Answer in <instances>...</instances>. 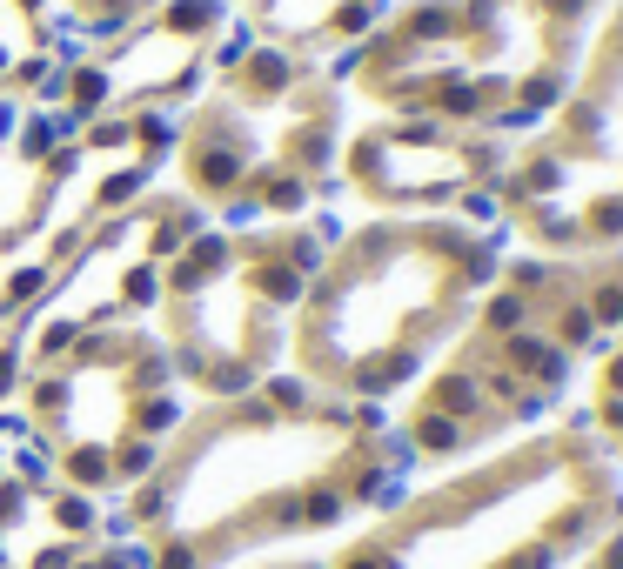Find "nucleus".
Returning <instances> with one entry per match:
<instances>
[{
	"mask_svg": "<svg viewBox=\"0 0 623 569\" xmlns=\"http://www.w3.org/2000/svg\"><path fill=\"white\" fill-rule=\"evenodd\" d=\"M623 335L617 255H523L503 262L463 335L429 362V382L396 436L416 462H469L523 436L557 409L570 382Z\"/></svg>",
	"mask_w": 623,
	"mask_h": 569,
	"instance_id": "obj_1",
	"label": "nucleus"
},
{
	"mask_svg": "<svg viewBox=\"0 0 623 569\" xmlns=\"http://www.w3.org/2000/svg\"><path fill=\"white\" fill-rule=\"evenodd\" d=\"M496 268H503L496 235L456 215L369 221L335 241L329 268L302 295L295 362L315 389L382 402L409 389L463 335Z\"/></svg>",
	"mask_w": 623,
	"mask_h": 569,
	"instance_id": "obj_2",
	"label": "nucleus"
},
{
	"mask_svg": "<svg viewBox=\"0 0 623 569\" xmlns=\"http://www.w3.org/2000/svg\"><path fill=\"white\" fill-rule=\"evenodd\" d=\"M610 523H623V476L583 422H563L409 489L329 569H570Z\"/></svg>",
	"mask_w": 623,
	"mask_h": 569,
	"instance_id": "obj_3",
	"label": "nucleus"
},
{
	"mask_svg": "<svg viewBox=\"0 0 623 569\" xmlns=\"http://www.w3.org/2000/svg\"><path fill=\"white\" fill-rule=\"evenodd\" d=\"M496 215L536 255H617L623 248V0L590 27L570 88L496 181Z\"/></svg>",
	"mask_w": 623,
	"mask_h": 569,
	"instance_id": "obj_4",
	"label": "nucleus"
},
{
	"mask_svg": "<svg viewBox=\"0 0 623 569\" xmlns=\"http://www.w3.org/2000/svg\"><path fill=\"white\" fill-rule=\"evenodd\" d=\"M510 168V141L476 128H443L423 114H389L356 134L349 188L402 215H496V181Z\"/></svg>",
	"mask_w": 623,
	"mask_h": 569,
	"instance_id": "obj_5",
	"label": "nucleus"
},
{
	"mask_svg": "<svg viewBox=\"0 0 623 569\" xmlns=\"http://www.w3.org/2000/svg\"><path fill=\"white\" fill-rule=\"evenodd\" d=\"M583 429L597 436V449L623 476V335L590 362V416H583Z\"/></svg>",
	"mask_w": 623,
	"mask_h": 569,
	"instance_id": "obj_6",
	"label": "nucleus"
},
{
	"mask_svg": "<svg viewBox=\"0 0 623 569\" xmlns=\"http://www.w3.org/2000/svg\"><path fill=\"white\" fill-rule=\"evenodd\" d=\"M181 168H188V188L208 195V201H228L235 188H248V175H255L248 148H235V141H208V134H188V141H181Z\"/></svg>",
	"mask_w": 623,
	"mask_h": 569,
	"instance_id": "obj_7",
	"label": "nucleus"
},
{
	"mask_svg": "<svg viewBox=\"0 0 623 569\" xmlns=\"http://www.w3.org/2000/svg\"><path fill=\"white\" fill-rule=\"evenodd\" d=\"M54 469L67 476V489L101 496V489H114V442H61Z\"/></svg>",
	"mask_w": 623,
	"mask_h": 569,
	"instance_id": "obj_8",
	"label": "nucleus"
},
{
	"mask_svg": "<svg viewBox=\"0 0 623 569\" xmlns=\"http://www.w3.org/2000/svg\"><path fill=\"white\" fill-rule=\"evenodd\" d=\"M47 523H54V536H67V543H94V529H101V509H94L88 489H67V482H54L41 496Z\"/></svg>",
	"mask_w": 623,
	"mask_h": 569,
	"instance_id": "obj_9",
	"label": "nucleus"
},
{
	"mask_svg": "<svg viewBox=\"0 0 623 569\" xmlns=\"http://www.w3.org/2000/svg\"><path fill=\"white\" fill-rule=\"evenodd\" d=\"M155 27L175 34V41H188V47H201L208 34L228 27V0H168V7L155 14Z\"/></svg>",
	"mask_w": 623,
	"mask_h": 569,
	"instance_id": "obj_10",
	"label": "nucleus"
},
{
	"mask_svg": "<svg viewBox=\"0 0 623 569\" xmlns=\"http://www.w3.org/2000/svg\"><path fill=\"white\" fill-rule=\"evenodd\" d=\"M161 462H168V449L161 442H148V436H114V489L121 482H148V476H161Z\"/></svg>",
	"mask_w": 623,
	"mask_h": 569,
	"instance_id": "obj_11",
	"label": "nucleus"
},
{
	"mask_svg": "<svg viewBox=\"0 0 623 569\" xmlns=\"http://www.w3.org/2000/svg\"><path fill=\"white\" fill-rule=\"evenodd\" d=\"M255 41H262V34H255V21H235V27H222V34H215V47L201 54V67L228 81V74H235V67H242L248 54H255Z\"/></svg>",
	"mask_w": 623,
	"mask_h": 569,
	"instance_id": "obj_12",
	"label": "nucleus"
},
{
	"mask_svg": "<svg viewBox=\"0 0 623 569\" xmlns=\"http://www.w3.org/2000/svg\"><path fill=\"white\" fill-rule=\"evenodd\" d=\"M155 569H208V549H201L188 529H168L155 543Z\"/></svg>",
	"mask_w": 623,
	"mask_h": 569,
	"instance_id": "obj_13",
	"label": "nucleus"
},
{
	"mask_svg": "<svg viewBox=\"0 0 623 569\" xmlns=\"http://www.w3.org/2000/svg\"><path fill=\"white\" fill-rule=\"evenodd\" d=\"M570 569H623V523L603 529V536H597L590 549H583V556H577Z\"/></svg>",
	"mask_w": 623,
	"mask_h": 569,
	"instance_id": "obj_14",
	"label": "nucleus"
},
{
	"mask_svg": "<svg viewBox=\"0 0 623 569\" xmlns=\"http://www.w3.org/2000/svg\"><path fill=\"white\" fill-rule=\"evenodd\" d=\"M21 382H27V349L21 342H7V349H0V402H14Z\"/></svg>",
	"mask_w": 623,
	"mask_h": 569,
	"instance_id": "obj_15",
	"label": "nucleus"
},
{
	"mask_svg": "<svg viewBox=\"0 0 623 569\" xmlns=\"http://www.w3.org/2000/svg\"><path fill=\"white\" fill-rule=\"evenodd\" d=\"M14 7H21L27 21H47V0H14Z\"/></svg>",
	"mask_w": 623,
	"mask_h": 569,
	"instance_id": "obj_16",
	"label": "nucleus"
},
{
	"mask_svg": "<svg viewBox=\"0 0 623 569\" xmlns=\"http://www.w3.org/2000/svg\"><path fill=\"white\" fill-rule=\"evenodd\" d=\"M0 482H7V462H0Z\"/></svg>",
	"mask_w": 623,
	"mask_h": 569,
	"instance_id": "obj_17",
	"label": "nucleus"
}]
</instances>
